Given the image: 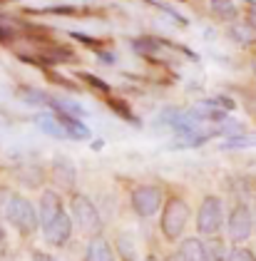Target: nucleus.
Instances as JSON below:
<instances>
[{
  "label": "nucleus",
  "mask_w": 256,
  "mask_h": 261,
  "mask_svg": "<svg viewBox=\"0 0 256 261\" xmlns=\"http://www.w3.org/2000/svg\"><path fill=\"white\" fill-rule=\"evenodd\" d=\"M80 77H82L85 82H90V85H92L95 90H99V92H110V85H107V82H102L99 77H95V75H87V72H82Z\"/></svg>",
  "instance_id": "nucleus-19"
},
{
  "label": "nucleus",
  "mask_w": 256,
  "mask_h": 261,
  "mask_svg": "<svg viewBox=\"0 0 256 261\" xmlns=\"http://www.w3.org/2000/svg\"><path fill=\"white\" fill-rule=\"evenodd\" d=\"M212 13L221 20H234L239 10L234 5V0H212Z\"/></svg>",
  "instance_id": "nucleus-13"
},
{
  "label": "nucleus",
  "mask_w": 256,
  "mask_h": 261,
  "mask_svg": "<svg viewBox=\"0 0 256 261\" xmlns=\"http://www.w3.org/2000/svg\"><path fill=\"white\" fill-rule=\"evenodd\" d=\"M254 75H256V60H254Z\"/></svg>",
  "instance_id": "nucleus-26"
},
{
  "label": "nucleus",
  "mask_w": 256,
  "mask_h": 261,
  "mask_svg": "<svg viewBox=\"0 0 256 261\" xmlns=\"http://www.w3.org/2000/svg\"><path fill=\"white\" fill-rule=\"evenodd\" d=\"M20 97L30 105H47L50 107V95L42 92V90H35V87H22L20 90Z\"/></svg>",
  "instance_id": "nucleus-14"
},
{
  "label": "nucleus",
  "mask_w": 256,
  "mask_h": 261,
  "mask_svg": "<svg viewBox=\"0 0 256 261\" xmlns=\"http://www.w3.org/2000/svg\"><path fill=\"white\" fill-rule=\"evenodd\" d=\"M256 144V137H241V135H234L232 140H226L224 149H234V147H251Z\"/></svg>",
  "instance_id": "nucleus-16"
},
{
  "label": "nucleus",
  "mask_w": 256,
  "mask_h": 261,
  "mask_svg": "<svg viewBox=\"0 0 256 261\" xmlns=\"http://www.w3.org/2000/svg\"><path fill=\"white\" fill-rule=\"evenodd\" d=\"M5 219L10 221L20 234H25V237H30L40 226V217H38V212H35V206L25 199V197H20V194H10V197H8Z\"/></svg>",
  "instance_id": "nucleus-1"
},
{
  "label": "nucleus",
  "mask_w": 256,
  "mask_h": 261,
  "mask_svg": "<svg viewBox=\"0 0 256 261\" xmlns=\"http://www.w3.org/2000/svg\"><path fill=\"white\" fill-rule=\"evenodd\" d=\"M132 209L137 212L139 217H155L159 209H162V189L152 187V184H144L137 187L132 192Z\"/></svg>",
  "instance_id": "nucleus-5"
},
{
  "label": "nucleus",
  "mask_w": 256,
  "mask_h": 261,
  "mask_svg": "<svg viewBox=\"0 0 256 261\" xmlns=\"http://www.w3.org/2000/svg\"><path fill=\"white\" fill-rule=\"evenodd\" d=\"M53 177H55V181H58L62 189H72L75 181H78V172H75V167L70 162L58 160L53 164Z\"/></svg>",
  "instance_id": "nucleus-10"
},
{
  "label": "nucleus",
  "mask_w": 256,
  "mask_h": 261,
  "mask_svg": "<svg viewBox=\"0 0 256 261\" xmlns=\"http://www.w3.org/2000/svg\"><path fill=\"white\" fill-rule=\"evenodd\" d=\"M35 124H38V129H42L50 137H60V140L67 137V129H65L62 120H60L55 112L53 115H35Z\"/></svg>",
  "instance_id": "nucleus-9"
},
{
  "label": "nucleus",
  "mask_w": 256,
  "mask_h": 261,
  "mask_svg": "<svg viewBox=\"0 0 256 261\" xmlns=\"http://www.w3.org/2000/svg\"><path fill=\"white\" fill-rule=\"evenodd\" d=\"M226 229H229V237L232 241H246L251 237V231H254V219H251V209L246 206V204H239L234 206V212L229 214V224H226Z\"/></svg>",
  "instance_id": "nucleus-6"
},
{
  "label": "nucleus",
  "mask_w": 256,
  "mask_h": 261,
  "mask_svg": "<svg viewBox=\"0 0 256 261\" xmlns=\"http://www.w3.org/2000/svg\"><path fill=\"white\" fill-rule=\"evenodd\" d=\"M187 219H189V206L187 201L179 199V197H172L162 206V219H159V226H162V234L169 241H174L182 237L184 226H187Z\"/></svg>",
  "instance_id": "nucleus-2"
},
{
  "label": "nucleus",
  "mask_w": 256,
  "mask_h": 261,
  "mask_svg": "<svg viewBox=\"0 0 256 261\" xmlns=\"http://www.w3.org/2000/svg\"><path fill=\"white\" fill-rule=\"evenodd\" d=\"M224 224V212H221V201L217 197H207L199 206L197 214V229L204 237H217L219 229Z\"/></svg>",
  "instance_id": "nucleus-4"
},
{
  "label": "nucleus",
  "mask_w": 256,
  "mask_h": 261,
  "mask_svg": "<svg viewBox=\"0 0 256 261\" xmlns=\"http://www.w3.org/2000/svg\"><path fill=\"white\" fill-rule=\"evenodd\" d=\"M169 261H182V256H179V254H177V256H172V259H169Z\"/></svg>",
  "instance_id": "nucleus-24"
},
{
  "label": "nucleus",
  "mask_w": 256,
  "mask_h": 261,
  "mask_svg": "<svg viewBox=\"0 0 256 261\" xmlns=\"http://www.w3.org/2000/svg\"><path fill=\"white\" fill-rule=\"evenodd\" d=\"M179 256L182 261H209L207 256V244L199 239H187L179 246Z\"/></svg>",
  "instance_id": "nucleus-11"
},
{
  "label": "nucleus",
  "mask_w": 256,
  "mask_h": 261,
  "mask_svg": "<svg viewBox=\"0 0 256 261\" xmlns=\"http://www.w3.org/2000/svg\"><path fill=\"white\" fill-rule=\"evenodd\" d=\"M132 241L127 239V237H122L119 239V251H122V256H124V261H135V251H132V246H130Z\"/></svg>",
  "instance_id": "nucleus-20"
},
{
  "label": "nucleus",
  "mask_w": 256,
  "mask_h": 261,
  "mask_svg": "<svg viewBox=\"0 0 256 261\" xmlns=\"http://www.w3.org/2000/svg\"><path fill=\"white\" fill-rule=\"evenodd\" d=\"M70 212H72V219L80 226L82 234H90V237H97L102 231V219H99L97 206L87 199L85 194H75L70 201Z\"/></svg>",
  "instance_id": "nucleus-3"
},
{
  "label": "nucleus",
  "mask_w": 256,
  "mask_h": 261,
  "mask_svg": "<svg viewBox=\"0 0 256 261\" xmlns=\"http://www.w3.org/2000/svg\"><path fill=\"white\" fill-rule=\"evenodd\" d=\"M251 3V13H249V20H251V28H256V0H249Z\"/></svg>",
  "instance_id": "nucleus-21"
},
{
  "label": "nucleus",
  "mask_w": 256,
  "mask_h": 261,
  "mask_svg": "<svg viewBox=\"0 0 256 261\" xmlns=\"http://www.w3.org/2000/svg\"><path fill=\"white\" fill-rule=\"evenodd\" d=\"M87 261H115V254L110 249V244L102 237H92L90 246H87Z\"/></svg>",
  "instance_id": "nucleus-12"
},
{
  "label": "nucleus",
  "mask_w": 256,
  "mask_h": 261,
  "mask_svg": "<svg viewBox=\"0 0 256 261\" xmlns=\"http://www.w3.org/2000/svg\"><path fill=\"white\" fill-rule=\"evenodd\" d=\"M35 261H53L50 256H45V254H35Z\"/></svg>",
  "instance_id": "nucleus-22"
},
{
  "label": "nucleus",
  "mask_w": 256,
  "mask_h": 261,
  "mask_svg": "<svg viewBox=\"0 0 256 261\" xmlns=\"http://www.w3.org/2000/svg\"><path fill=\"white\" fill-rule=\"evenodd\" d=\"M5 244V237H3V226H0V246Z\"/></svg>",
  "instance_id": "nucleus-23"
},
{
  "label": "nucleus",
  "mask_w": 256,
  "mask_h": 261,
  "mask_svg": "<svg viewBox=\"0 0 256 261\" xmlns=\"http://www.w3.org/2000/svg\"><path fill=\"white\" fill-rule=\"evenodd\" d=\"M60 212H65L62 209V199H60L58 192H53V189H47V192H42V197H40V224H45V221H50L53 217H58Z\"/></svg>",
  "instance_id": "nucleus-8"
},
{
  "label": "nucleus",
  "mask_w": 256,
  "mask_h": 261,
  "mask_svg": "<svg viewBox=\"0 0 256 261\" xmlns=\"http://www.w3.org/2000/svg\"><path fill=\"white\" fill-rule=\"evenodd\" d=\"M251 219H254V224H256V204H254V214H251Z\"/></svg>",
  "instance_id": "nucleus-25"
},
{
  "label": "nucleus",
  "mask_w": 256,
  "mask_h": 261,
  "mask_svg": "<svg viewBox=\"0 0 256 261\" xmlns=\"http://www.w3.org/2000/svg\"><path fill=\"white\" fill-rule=\"evenodd\" d=\"M110 107H112L115 112H119V115H122L124 120H130V122H135V124H137V117H135V115H132V112L127 110V105H124L122 100H110Z\"/></svg>",
  "instance_id": "nucleus-18"
},
{
  "label": "nucleus",
  "mask_w": 256,
  "mask_h": 261,
  "mask_svg": "<svg viewBox=\"0 0 256 261\" xmlns=\"http://www.w3.org/2000/svg\"><path fill=\"white\" fill-rule=\"evenodd\" d=\"M40 226H42L45 241L55 244V246H62L65 241L70 239V234H72V219L67 217V212H60L58 217H53L50 221H45Z\"/></svg>",
  "instance_id": "nucleus-7"
},
{
  "label": "nucleus",
  "mask_w": 256,
  "mask_h": 261,
  "mask_svg": "<svg viewBox=\"0 0 256 261\" xmlns=\"http://www.w3.org/2000/svg\"><path fill=\"white\" fill-rule=\"evenodd\" d=\"M232 38H234L237 42H241V45H246V42H251L254 35H251V30H249V28H244V25H234V28H232Z\"/></svg>",
  "instance_id": "nucleus-15"
},
{
  "label": "nucleus",
  "mask_w": 256,
  "mask_h": 261,
  "mask_svg": "<svg viewBox=\"0 0 256 261\" xmlns=\"http://www.w3.org/2000/svg\"><path fill=\"white\" fill-rule=\"evenodd\" d=\"M224 261H256V256L254 251H249V249H234V251L226 254Z\"/></svg>",
  "instance_id": "nucleus-17"
}]
</instances>
